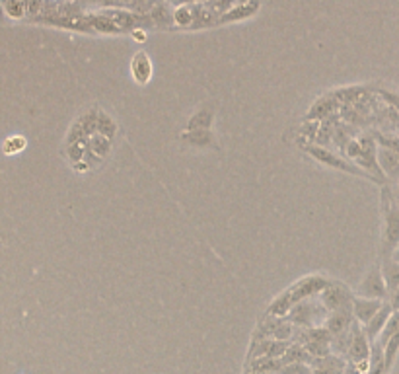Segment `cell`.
Returning a JSON list of instances; mask_svg holds the SVG:
<instances>
[{"instance_id":"cell-1","label":"cell","mask_w":399,"mask_h":374,"mask_svg":"<svg viewBox=\"0 0 399 374\" xmlns=\"http://www.w3.org/2000/svg\"><path fill=\"white\" fill-rule=\"evenodd\" d=\"M384 220H386V230H384V246H386V257L391 255V252L398 248L399 244V205L396 199L384 191Z\"/></svg>"},{"instance_id":"cell-2","label":"cell","mask_w":399,"mask_h":374,"mask_svg":"<svg viewBox=\"0 0 399 374\" xmlns=\"http://www.w3.org/2000/svg\"><path fill=\"white\" fill-rule=\"evenodd\" d=\"M154 73V67H152V59L148 57L146 51H136L134 53L133 60H131V74H133L134 82L136 84H148L150 78Z\"/></svg>"},{"instance_id":"cell-3","label":"cell","mask_w":399,"mask_h":374,"mask_svg":"<svg viewBox=\"0 0 399 374\" xmlns=\"http://www.w3.org/2000/svg\"><path fill=\"white\" fill-rule=\"evenodd\" d=\"M363 294L364 299H378V301H384L387 294L386 281H384V275H382V269H372L368 273V277L363 283Z\"/></svg>"},{"instance_id":"cell-4","label":"cell","mask_w":399,"mask_h":374,"mask_svg":"<svg viewBox=\"0 0 399 374\" xmlns=\"http://www.w3.org/2000/svg\"><path fill=\"white\" fill-rule=\"evenodd\" d=\"M378 164L389 180H399V152L380 146L378 148Z\"/></svg>"},{"instance_id":"cell-5","label":"cell","mask_w":399,"mask_h":374,"mask_svg":"<svg viewBox=\"0 0 399 374\" xmlns=\"http://www.w3.org/2000/svg\"><path fill=\"white\" fill-rule=\"evenodd\" d=\"M391 314H394L391 302H384V306L380 308V312L366 324V338H368V341H374L376 338H380V334L384 331V327H386L387 320L391 318Z\"/></svg>"},{"instance_id":"cell-6","label":"cell","mask_w":399,"mask_h":374,"mask_svg":"<svg viewBox=\"0 0 399 374\" xmlns=\"http://www.w3.org/2000/svg\"><path fill=\"white\" fill-rule=\"evenodd\" d=\"M382 306H384V301H378V299H354V301H352L354 316H356L363 324H368V322L380 312Z\"/></svg>"},{"instance_id":"cell-7","label":"cell","mask_w":399,"mask_h":374,"mask_svg":"<svg viewBox=\"0 0 399 374\" xmlns=\"http://www.w3.org/2000/svg\"><path fill=\"white\" fill-rule=\"evenodd\" d=\"M310 152H312V156L317 158V160H322V162H326L329 166H335L339 170H347V172H351V174H364L361 170H356L354 166H351L347 160H343L341 156H335V154H331L329 150L326 148H315V146H310Z\"/></svg>"},{"instance_id":"cell-8","label":"cell","mask_w":399,"mask_h":374,"mask_svg":"<svg viewBox=\"0 0 399 374\" xmlns=\"http://www.w3.org/2000/svg\"><path fill=\"white\" fill-rule=\"evenodd\" d=\"M349 355L352 357V361L356 362H368L370 359V347H368V338L363 334L352 336L351 343H349Z\"/></svg>"},{"instance_id":"cell-9","label":"cell","mask_w":399,"mask_h":374,"mask_svg":"<svg viewBox=\"0 0 399 374\" xmlns=\"http://www.w3.org/2000/svg\"><path fill=\"white\" fill-rule=\"evenodd\" d=\"M351 326V316H349V310L347 308H341V310H335L333 314L327 318V331L333 334V336H341L347 327Z\"/></svg>"},{"instance_id":"cell-10","label":"cell","mask_w":399,"mask_h":374,"mask_svg":"<svg viewBox=\"0 0 399 374\" xmlns=\"http://www.w3.org/2000/svg\"><path fill=\"white\" fill-rule=\"evenodd\" d=\"M382 275H384V281H386L387 292L394 296V292L399 289V261H394L386 257L384 266H382Z\"/></svg>"},{"instance_id":"cell-11","label":"cell","mask_w":399,"mask_h":374,"mask_svg":"<svg viewBox=\"0 0 399 374\" xmlns=\"http://www.w3.org/2000/svg\"><path fill=\"white\" fill-rule=\"evenodd\" d=\"M322 301L326 304V310H341V308H345V301H351V299L345 296V290L341 287H329L324 292Z\"/></svg>"},{"instance_id":"cell-12","label":"cell","mask_w":399,"mask_h":374,"mask_svg":"<svg viewBox=\"0 0 399 374\" xmlns=\"http://www.w3.org/2000/svg\"><path fill=\"white\" fill-rule=\"evenodd\" d=\"M111 150V139L104 137V135H97V137H92V141L88 143V150H86V156H97V158H106Z\"/></svg>"},{"instance_id":"cell-13","label":"cell","mask_w":399,"mask_h":374,"mask_svg":"<svg viewBox=\"0 0 399 374\" xmlns=\"http://www.w3.org/2000/svg\"><path fill=\"white\" fill-rule=\"evenodd\" d=\"M265 334L267 336H273L277 341H285L292 336V326L291 324H285V322H278L275 318H269L265 322Z\"/></svg>"},{"instance_id":"cell-14","label":"cell","mask_w":399,"mask_h":374,"mask_svg":"<svg viewBox=\"0 0 399 374\" xmlns=\"http://www.w3.org/2000/svg\"><path fill=\"white\" fill-rule=\"evenodd\" d=\"M173 22L176 25H180V27H193L195 24V12L193 8H189V6H180L176 12H173Z\"/></svg>"},{"instance_id":"cell-15","label":"cell","mask_w":399,"mask_h":374,"mask_svg":"<svg viewBox=\"0 0 399 374\" xmlns=\"http://www.w3.org/2000/svg\"><path fill=\"white\" fill-rule=\"evenodd\" d=\"M25 146H27V141H25V137H22V135L8 137V139L4 141V154H8V156L18 154V152H22V150H24Z\"/></svg>"},{"instance_id":"cell-16","label":"cell","mask_w":399,"mask_h":374,"mask_svg":"<svg viewBox=\"0 0 399 374\" xmlns=\"http://www.w3.org/2000/svg\"><path fill=\"white\" fill-rule=\"evenodd\" d=\"M115 131H117L115 121L109 119L106 113H99V117H97V135H104V137L111 139L115 135Z\"/></svg>"},{"instance_id":"cell-17","label":"cell","mask_w":399,"mask_h":374,"mask_svg":"<svg viewBox=\"0 0 399 374\" xmlns=\"http://www.w3.org/2000/svg\"><path fill=\"white\" fill-rule=\"evenodd\" d=\"M4 10L10 18H22L25 14L24 0H4Z\"/></svg>"},{"instance_id":"cell-18","label":"cell","mask_w":399,"mask_h":374,"mask_svg":"<svg viewBox=\"0 0 399 374\" xmlns=\"http://www.w3.org/2000/svg\"><path fill=\"white\" fill-rule=\"evenodd\" d=\"M86 148H88L86 143H80V145H78V143H73V145L66 146V154H69V158L76 164V162H82V160H84Z\"/></svg>"},{"instance_id":"cell-19","label":"cell","mask_w":399,"mask_h":374,"mask_svg":"<svg viewBox=\"0 0 399 374\" xmlns=\"http://www.w3.org/2000/svg\"><path fill=\"white\" fill-rule=\"evenodd\" d=\"M382 96L386 97V102L391 106L394 109L399 111V94H389V92H382Z\"/></svg>"},{"instance_id":"cell-20","label":"cell","mask_w":399,"mask_h":374,"mask_svg":"<svg viewBox=\"0 0 399 374\" xmlns=\"http://www.w3.org/2000/svg\"><path fill=\"white\" fill-rule=\"evenodd\" d=\"M391 306H394V310H399V289L391 296Z\"/></svg>"},{"instance_id":"cell-21","label":"cell","mask_w":399,"mask_h":374,"mask_svg":"<svg viewBox=\"0 0 399 374\" xmlns=\"http://www.w3.org/2000/svg\"><path fill=\"white\" fill-rule=\"evenodd\" d=\"M145 34H143V30H141V34H134V39H141V41H145Z\"/></svg>"},{"instance_id":"cell-22","label":"cell","mask_w":399,"mask_h":374,"mask_svg":"<svg viewBox=\"0 0 399 374\" xmlns=\"http://www.w3.org/2000/svg\"><path fill=\"white\" fill-rule=\"evenodd\" d=\"M394 199H396V203H398V205H399V187H398V189H396V191H394Z\"/></svg>"},{"instance_id":"cell-23","label":"cell","mask_w":399,"mask_h":374,"mask_svg":"<svg viewBox=\"0 0 399 374\" xmlns=\"http://www.w3.org/2000/svg\"><path fill=\"white\" fill-rule=\"evenodd\" d=\"M345 374H361V371H356V369H349Z\"/></svg>"}]
</instances>
